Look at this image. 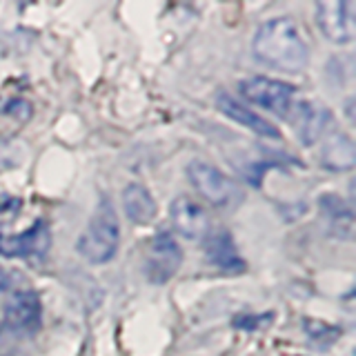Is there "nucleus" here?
Listing matches in <instances>:
<instances>
[{
	"instance_id": "obj_19",
	"label": "nucleus",
	"mask_w": 356,
	"mask_h": 356,
	"mask_svg": "<svg viewBox=\"0 0 356 356\" xmlns=\"http://www.w3.org/2000/svg\"><path fill=\"white\" fill-rule=\"evenodd\" d=\"M20 198L14 196H0V214H9V211H18L20 209Z\"/></svg>"
},
{
	"instance_id": "obj_4",
	"label": "nucleus",
	"mask_w": 356,
	"mask_h": 356,
	"mask_svg": "<svg viewBox=\"0 0 356 356\" xmlns=\"http://www.w3.org/2000/svg\"><path fill=\"white\" fill-rule=\"evenodd\" d=\"M187 178L196 187V192L207 203L216 207H229L241 200V189L227 174L205 161H192L187 165Z\"/></svg>"
},
{
	"instance_id": "obj_8",
	"label": "nucleus",
	"mask_w": 356,
	"mask_h": 356,
	"mask_svg": "<svg viewBox=\"0 0 356 356\" xmlns=\"http://www.w3.org/2000/svg\"><path fill=\"white\" fill-rule=\"evenodd\" d=\"M170 220L178 236L187 241H203L209 234V216L205 207L189 196H178L172 200Z\"/></svg>"
},
{
	"instance_id": "obj_2",
	"label": "nucleus",
	"mask_w": 356,
	"mask_h": 356,
	"mask_svg": "<svg viewBox=\"0 0 356 356\" xmlns=\"http://www.w3.org/2000/svg\"><path fill=\"white\" fill-rule=\"evenodd\" d=\"M118 245H120V220L114 203L107 196H103L98 200L85 232L78 238L76 250L87 263L103 265L114 259Z\"/></svg>"
},
{
	"instance_id": "obj_7",
	"label": "nucleus",
	"mask_w": 356,
	"mask_h": 356,
	"mask_svg": "<svg viewBox=\"0 0 356 356\" xmlns=\"http://www.w3.org/2000/svg\"><path fill=\"white\" fill-rule=\"evenodd\" d=\"M51 248V232L44 220H36L22 234H7L0 225V254L7 259H44Z\"/></svg>"
},
{
	"instance_id": "obj_6",
	"label": "nucleus",
	"mask_w": 356,
	"mask_h": 356,
	"mask_svg": "<svg viewBox=\"0 0 356 356\" xmlns=\"http://www.w3.org/2000/svg\"><path fill=\"white\" fill-rule=\"evenodd\" d=\"M183 265V250L170 232H159L152 238L145 254V276L154 285H165L172 281Z\"/></svg>"
},
{
	"instance_id": "obj_11",
	"label": "nucleus",
	"mask_w": 356,
	"mask_h": 356,
	"mask_svg": "<svg viewBox=\"0 0 356 356\" xmlns=\"http://www.w3.org/2000/svg\"><path fill=\"white\" fill-rule=\"evenodd\" d=\"M205 241V259L211 267L225 272V274H243L248 270V263L243 261V256L236 250L232 234L227 229L209 232Z\"/></svg>"
},
{
	"instance_id": "obj_16",
	"label": "nucleus",
	"mask_w": 356,
	"mask_h": 356,
	"mask_svg": "<svg viewBox=\"0 0 356 356\" xmlns=\"http://www.w3.org/2000/svg\"><path fill=\"white\" fill-rule=\"evenodd\" d=\"M300 327H303V332L307 334V339L314 345H318V348H330V345L337 343L339 337L343 334L341 327L330 325V323L318 321V318H303Z\"/></svg>"
},
{
	"instance_id": "obj_3",
	"label": "nucleus",
	"mask_w": 356,
	"mask_h": 356,
	"mask_svg": "<svg viewBox=\"0 0 356 356\" xmlns=\"http://www.w3.org/2000/svg\"><path fill=\"white\" fill-rule=\"evenodd\" d=\"M243 98H248L252 105H259L272 111L278 118H287L296 103V87L285 81L267 76H250L238 85Z\"/></svg>"
},
{
	"instance_id": "obj_17",
	"label": "nucleus",
	"mask_w": 356,
	"mask_h": 356,
	"mask_svg": "<svg viewBox=\"0 0 356 356\" xmlns=\"http://www.w3.org/2000/svg\"><path fill=\"white\" fill-rule=\"evenodd\" d=\"M274 318V314L270 312V314H243V316H236L234 318L232 325L236 330H245V332H256L261 330L265 325H270Z\"/></svg>"
},
{
	"instance_id": "obj_18",
	"label": "nucleus",
	"mask_w": 356,
	"mask_h": 356,
	"mask_svg": "<svg viewBox=\"0 0 356 356\" xmlns=\"http://www.w3.org/2000/svg\"><path fill=\"white\" fill-rule=\"evenodd\" d=\"M3 111L7 116H14L16 120L25 122L31 116V105L27 103V100H22V98H14V100H9V103L5 105Z\"/></svg>"
},
{
	"instance_id": "obj_9",
	"label": "nucleus",
	"mask_w": 356,
	"mask_h": 356,
	"mask_svg": "<svg viewBox=\"0 0 356 356\" xmlns=\"http://www.w3.org/2000/svg\"><path fill=\"white\" fill-rule=\"evenodd\" d=\"M287 120L292 122V127L296 129L298 140L303 143L305 147H312L314 143H318L323 131L330 125L332 114L325 105L312 103V100H298V103H294L292 111H289Z\"/></svg>"
},
{
	"instance_id": "obj_21",
	"label": "nucleus",
	"mask_w": 356,
	"mask_h": 356,
	"mask_svg": "<svg viewBox=\"0 0 356 356\" xmlns=\"http://www.w3.org/2000/svg\"><path fill=\"white\" fill-rule=\"evenodd\" d=\"M0 332H3V321H0Z\"/></svg>"
},
{
	"instance_id": "obj_1",
	"label": "nucleus",
	"mask_w": 356,
	"mask_h": 356,
	"mask_svg": "<svg viewBox=\"0 0 356 356\" xmlns=\"http://www.w3.org/2000/svg\"><path fill=\"white\" fill-rule=\"evenodd\" d=\"M256 60L278 72L300 74L309 63V44L303 29L289 16L263 22L252 40Z\"/></svg>"
},
{
	"instance_id": "obj_5",
	"label": "nucleus",
	"mask_w": 356,
	"mask_h": 356,
	"mask_svg": "<svg viewBox=\"0 0 356 356\" xmlns=\"http://www.w3.org/2000/svg\"><path fill=\"white\" fill-rule=\"evenodd\" d=\"M316 25L330 42L350 44L356 38V3L321 0L316 3Z\"/></svg>"
},
{
	"instance_id": "obj_15",
	"label": "nucleus",
	"mask_w": 356,
	"mask_h": 356,
	"mask_svg": "<svg viewBox=\"0 0 356 356\" xmlns=\"http://www.w3.org/2000/svg\"><path fill=\"white\" fill-rule=\"evenodd\" d=\"M318 205L323 214L332 220V229L343 232V238H352V207L334 194H325L318 200Z\"/></svg>"
},
{
	"instance_id": "obj_13",
	"label": "nucleus",
	"mask_w": 356,
	"mask_h": 356,
	"mask_svg": "<svg viewBox=\"0 0 356 356\" xmlns=\"http://www.w3.org/2000/svg\"><path fill=\"white\" fill-rule=\"evenodd\" d=\"M354 163H356V154H354L352 138L343 131H332L323 140L321 165L330 172H350Z\"/></svg>"
},
{
	"instance_id": "obj_12",
	"label": "nucleus",
	"mask_w": 356,
	"mask_h": 356,
	"mask_svg": "<svg viewBox=\"0 0 356 356\" xmlns=\"http://www.w3.org/2000/svg\"><path fill=\"white\" fill-rule=\"evenodd\" d=\"M42 318V305L36 292L25 289V292H16L7 300L5 305V321L14 332L31 334L40 327Z\"/></svg>"
},
{
	"instance_id": "obj_14",
	"label": "nucleus",
	"mask_w": 356,
	"mask_h": 356,
	"mask_svg": "<svg viewBox=\"0 0 356 356\" xmlns=\"http://www.w3.org/2000/svg\"><path fill=\"white\" fill-rule=\"evenodd\" d=\"M122 209L136 225H147L156 218V200L149 194V189L138 183H129L122 189Z\"/></svg>"
},
{
	"instance_id": "obj_10",
	"label": "nucleus",
	"mask_w": 356,
	"mask_h": 356,
	"mask_svg": "<svg viewBox=\"0 0 356 356\" xmlns=\"http://www.w3.org/2000/svg\"><path fill=\"white\" fill-rule=\"evenodd\" d=\"M216 107H218L220 114H225L229 120L238 122L241 127L254 131L256 136L267 138V140H281V129H278L276 125H272V122L267 118H263L261 114H256L252 107L243 105L241 100L229 96L227 92L216 94Z\"/></svg>"
},
{
	"instance_id": "obj_20",
	"label": "nucleus",
	"mask_w": 356,
	"mask_h": 356,
	"mask_svg": "<svg viewBox=\"0 0 356 356\" xmlns=\"http://www.w3.org/2000/svg\"><path fill=\"white\" fill-rule=\"evenodd\" d=\"M11 285V276L7 274L5 267H0V292H5V289H9Z\"/></svg>"
}]
</instances>
